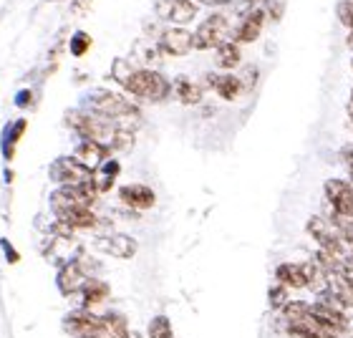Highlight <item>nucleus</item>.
Instances as JSON below:
<instances>
[{
  "label": "nucleus",
  "instance_id": "2eb2a0df",
  "mask_svg": "<svg viewBox=\"0 0 353 338\" xmlns=\"http://www.w3.org/2000/svg\"><path fill=\"white\" fill-rule=\"evenodd\" d=\"M109 152H111V149L101 147V144H96V141L83 139V141H79V147H76L74 159H79L83 167H88L91 172H94V169L99 167V164H101L106 157H109Z\"/></svg>",
  "mask_w": 353,
  "mask_h": 338
},
{
  "label": "nucleus",
  "instance_id": "ddd939ff",
  "mask_svg": "<svg viewBox=\"0 0 353 338\" xmlns=\"http://www.w3.org/2000/svg\"><path fill=\"white\" fill-rule=\"evenodd\" d=\"M86 280H88L86 270L81 268V263H76L74 260V263H66L63 268H61L56 283H59V290L63 295H76L83 288Z\"/></svg>",
  "mask_w": 353,
  "mask_h": 338
},
{
  "label": "nucleus",
  "instance_id": "9d476101",
  "mask_svg": "<svg viewBox=\"0 0 353 338\" xmlns=\"http://www.w3.org/2000/svg\"><path fill=\"white\" fill-rule=\"evenodd\" d=\"M159 48L167 56H187L194 48V38L184 28H167L159 38Z\"/></svg>",
  "mask_w": 353,
  "mask_h": 338
},
{
  "label": "nucleus",
  "instance_id": "2f4dec72",
  "mask_svg": "<svg viewBox=\"0 0 353 338\" xmlns=\"http://www.w3.org/2000/svg\"><path fill=\"white\" fill-rule=\"evenodd\" d=\"M348 117H351V121H353V103H348Z\"/></svg>",
  "mask_w": 353,
  "mask_h": 338
},
{
  "label": "nucleus",
  "instance_id": "9b49d317",
  "mask_svg": "<svg viewBox=\"0 0 353 338\" xmlns=\"http://www.w3.org/2000/svg\"><path fill=\"white\" fill-rule=\"evenodd\" d=\"M119 199L132 210H149V207H154L157 195L147 184H124L119 190Z\"/></svg>",
  "mask_w": 353,
  "mask_h": 338
},
{
  "label": "nucleus",
  "instance_id": "b1692460",
  "mask_svg": "<svg viewBox=\"0 0 353 338\" xmlns=\"http://www.w3.org/2000/svg\"><path fill=\"white\" fill-rule=\"evenodd\" d=\"M268 301H270L272 308H283V306L288 303V288L283 286V283L270 286V290H268Z\"/></svg>",
  "mask_w": 353,
  "mask_h": 338
},
{
  "label": "nucleus",
  "instance_id": "aec40b11",
  "mask_svg": "<svg viewBox=\"0 0 353 338\" xmlns=\"http://www.w3.org/2000/svg\"><path fill=\"white\" fill-rule=\"evenodd\" d=\"M172 91H174L176 99H179L182 103H187V106L202 101V86L190 81V79H184V76H179V79L172 83Z\"/></svg>",
  "mask_w": 353,
  "mask_h": 338
},
{
  "label": "nucleus",
  "instance_id": "473e14b6",
  "mask_svg": "<svg viewBox=\"0 0 353 338\" xmlns=\"http://www.w3.org/2000/svg\"><path fill=\"white\" fill-rule=\"evenodd\" d=\"M351 103H353V91H351Z\"/></svg>",
  "mask_w": 353,
  "mask_h": 338
},
{
  "label": "nucleus",
  "instance_id": "f03ea898",
  "mask_svg": "<svg viewBox=\"0 0 353 338\" xmlns=\"http://www.w3.org/2000/svg\"><path fill=\"white\" fill-rule=\"evenodd\" d=\"M124 86L129 94L137 96V99H144V101H162V99H167L172 94V83L154 68L132 71L129 79L124 81Z\"/></svg>",
  "mask_w": 353,
  "mask_h": 338
},
{
  "label": "nucleus",
  "instance_id": "412c9836",
  "mask_svg": "<svg viewBox=\"0 0 353 338\" xmlns=\"http://www.w3.org/2000/svg\"><path fill=\"white\" fill-rule=\"evenodd\" d=\"M214 53H217L214 63H217L220 68H225V71H232V68L240 63V59H243L240 43H235V41H225V43H220L217 48H214Z\"/></svg>",
  "mask_w": 353,
  "mask_h": 338
},
{
  "label": "nucleus",
  "instance_id": "6e6552de",
  "mask_svg": "<svg viewBox=\"0 0 353 338\" xmlns=\"http://www.w3.org/2000/svg\"><path fill=\"white\" fill-rule=\"evenodd\" d=\"M96 248L111 257H119V260H129V257L137 255V240L129 235H121V232H111V235L99 237Z\"/></svg>",
  "mask_w": 353,
  "mask_h": 338
},
{
  "label": "nucleus",
  "instance_id": "39448f33",
  "mask_svg": "<svg viewBox=\"0 0 353 338\" xmlns=\"http://www.w3.org/2000/svg\"><path fill=\"white\" fill-rule=\"evenodd\" d=\"M325 199L333 207V215L343 220H353V184L346 179H328L325 182Z\"/></svg>",
  "mask_w": 353,
  "mask_h": 338
},
{
  "label": "nucleus",
  "instance_id": "4be33fe9",
  "mask_svg": "<svg viewBox=\"0 0 353 338\" xmlns=\"http://www.w3.org/2000/svg\"><path fill=\"white\" fill-rule=\"evenodd\" d=\"M194 15H197V3H194V0H174V3H172V10H170V18H167V21L184 26V23H190Z\"/></svg>",
  "mask_w": 353,
  "mask_h": 338
},
{
  "label": "nucleus",
  "instance_id": "7c9ffc66",
  "mask_svg": "<svg viewBox=\"0 0 353 338\" xmlns=\"http://www.w3.org/2000/svg\"><path fill=\"white\" fill-rule=\"evenodd\" d=\"M121 338H141V336H139V333H137V331H126Z\"/></svg>",
  "mask_w": 353,
  "mask_h": 338
},
{
  "label": "nucleus",
  "instance_id": "4468645a",
  "mask_svg": "<svg viewBox=\"0 0 353 338\" xmlns=\"http://www.w3.org/2000/svg\"><path fill=\"white\" fill-rule=\"evenodd\" d=\"M275 280L283 283L288 290H301L308 288V278H305V268L303 263H283L275 268Z\"/></svg>",
  "mask_w": 353,
  "mask_h": 338
},
{
  "label": "nucleus",
  "instance_id": "dca6fc26",
  "mask_svg": "<svg viewBox=\"0 0 353 338\" xmlns=\"http://www.w3.org/2000/svg\"><path fill=\"white\" fill-rule=\"evenodd\" d=\"M56 215H59V222H63L71 230H88L99 225V217L91 212V207H71V210H63V212Z\"/></svg>",
  "mask_w": 353,
  "mask_h": 338
},
{
  "label": "nucleus",
  "instance_id": "5701e85b",
  "mask_svg": "<svg viewBox=\"0 0 353 338\" xmlns=\"http://www.w3.org/2000/svg\"><path fill=\"white\" fill-rule=\"evenodd\" d=\"M147 333H149V338H174V328H172V321L167 316L152 318Z\"/></svg>",
  "mask_w": 353,
  "mask_h": 338
},
{
  "label": "nucleus",
  "instance_id": "6ab92c4d",
  "mask_svg": "<svg viewBox=\"0 0 353 338\" xmlns=\"http://www.w3.org/2000/svg\"><path fill=\"white\" fill-rule=\"evenodd\" d=\"M117 175H119V162L106 157V159L91 172V184H94V190L99 192V195H101V192H109L114 179H117Z\"/></svg>",
  "mask_w": 353,
  "mask_h": 338
},
{
  "label": "nucleus",
  "instance_id": "0eeeda50",
  "mask_svg": "<svg viewBox=\"0 0 353 338\" xmlns=\"http://www.w3.org/2000/svg\"><path fill=\"white\" fill-rule=\"evenodd\" d=\"M310 310H313V316L325 326V328H331L333 333H346L351 328V321H348L346 310L339 308V306H333V303L323 301V298H318L316 303H310Z\"/></svg>",
  "mask_w": 353,
  "mask_h": 338
},
{
  "label": "nucleus",
  "instance_id": "7ed1b4c3",
  "mask_svg": "<svg viewBox=\"0 0 353 338\" xmlns=\"http://www.w3.org/2000/svg\"><path fill=\"white\" fill-rule=\"evenodd\" d=\"M94 184H59V190L51 195V207L53 212H63V210H71V207H91L96 202Z\"/></svg>",
  "mask_w": 353,
  "mask_h": 338
},
{
  "label": "nucleus",
  "instance_id": "20e7f679",
  "mask_svg": "<svg viewBox=\"0 0 353 338\" xmlns=\"http://www.w3.org/2000/svg\"><path fill=\"white\" fill-rule=\"evenodd\" d=\"M230 36V21L228 15L212 13L210 18L199 23V28L194 30V48L199 51H210V48H217L220 43H225Z\"/></svg>",
  "mask_w": 353,
  "mask_h": 338
},
{
  "label": "nucleus",
  "instance_id": "c756f323",
  "mask_svg": "<svg viewBox=\"0 0 353 338\" xmlns=\"http://www.w3.org/2000/svg\"><path fill=\"white\" fill-rule=\"evenodd\" d=\"M194 3H199V6H212V8H217V6H228L230 0H194Z\"/></svg>",
  "mask_w": 353,
  "mask_h": 338
},
{
  "label": "nucleus",
  "instance_id": "a211bd4d",
  "mask_svg": "<svg viewBox=\"0 0 353 338\" xmlns=\"http://www.w3.org/2000/svg\"><path fill=\"white\" fill-rule=\"evenodd\" d=\"M207 86H212L217 94L225 99V101H235L237 96L243 94V86H240V79L232 74L217 76V74H207Z\"/></svg>",
  "mask_w": 353,
  "mask_h": 338
},
{
  "label": "nucleus",
  "instance_id": "1a4fd4ad",
  "mask_svg": "<svg viewBox=\"0 0 353 338\" xmlns=\"http://www.w3.org/2000/svg\"><path fill=\"white\" fill-rule=\"evenodd\" d=\"M325 290L343 306L353 308V278L343 270H328L325 272Z\"/></svg>",
  "mask_w": 353,
  "mask_h": 338
},
{
  "label": "nucleus",
  "instance_id": "393cba45",
  "mask_svg": "<svg viewBox=\"0 0 353 338\" xmlns=\"http://www.w3.org/2000/svg\"><path fill=\"white\" fill-rule=\"evenodd\" d=\"M339 18L346 28L353 30V0H341L339 3Z\"/></svg>",
  "mask_w": 353,
  "mask_h": 338
},
{
  "label": "nucleus",
  "instance_id": "cd10ccee",
  "mask_svg": "<svg viewBox=\"0 0 353 338\" xmlns=\"http://www.w3.org/2000/svg\"><path fill=\"white\" fill-rule=\"evenodd\" d=\"M341 159L348 167V175H351V184H353V144H346V147L341 149Z\"/></svg>",
  "mask_w": 353,
  "mask_h": 338
},
{
  "label": "nucleus",
  "instance_id": "f257e3e1",
  "mask_svg": "<svg viewBox=\"0 0 353 338\" xmlns=\"http://www.w3.org/2000/svg\"><path fill=\"white\" fill-rule=\"evenodd\" d=\"M88 109H91V114H99V117L117 121L121 129H126L129 121L139 119L137 106L121 94H114V91H94V94L88 96Z\"/></svg>",
  "mask_w": 353,
  "mask_h": 338
},
{
  "label": "nucleus",
  "instance_id": "bb28decb",
  "mask_svg": "<svg viewBox=\"0 0 353 338\" xmlns=\"http://www.w3.org/2000/svg\"><path fill=\"white\" fill-rule=\"evenodd\" d=\"M172 3H174V0H157L154 3V13L159 21H167V18H170Z\"/></svg>",
  "mask_w": 353,
  "mask_h": 338
},
{
  "label": "nucleus",
  "instance_id": "423d86ee",
  "mask_svg": "<svg viewBox=\"0 0 353 338\" xmlns=\"http://www.w3.org/2000/svg\"><path fill=\"white\" fill-rule=\"evenodd\" d=\"M51 179L59 184H86L91 182V169L74 157H61L51 164Z\"/></svg>",
  "mask_w": 353,
  "mask_h": 338
},
{
  "label": "nucleus",
  "instance_id": "f3484780",
  "mask_svg": "<svg viewBox=\"0 0 353 338\" xmlns=\"http://www.w3.org/2000/svg\"><path fill=\"white\" fill-rule=\"evenodd\" d=\"M109 286L103 283V280L99 278H88L86 283H83V288L79 290L76 295H81V303H79V308H94V306H99V303H103L106 298H109Z\"/></svg>",
  "mask_w": 353,
  "mask_h": 338
},
{
  "label": "nucleus",
  "instance_id": "f8f14e48",
  "mask_svg": "<svg viewBox=\"0 0 353 338\" xmlns=\"http://www.w3.org/2000/svg\"><path fill=\"white\" fill-rule=\"evenodd\" d=\"M263 26H265V10L263 8H255V10H250V13L240 21V26L235 28L232 41H235V43H252V41H258L260 38Z\"/></svg>",
  "mask_w": 353,
  "mask_h": 338
},
{
  "label": "nucleus",
  "instance_id": "c85d7f7f",
  "mask_svg": "<svg viewBox=\"0 0 353 338\" xmlns=\"http://www.w3.org/2000/svg\"><path fill=\"white\" fill-rule=\"evenodd\" d=\"M86 48H88V36L86 33H79V36L74 38V43H71V51H74L76 56H81Z\"/></svg>",
  "mask_w": 353,
  "mask_h": 338
},
{
  "label": "nucleus",
  "instance_id": "a878e982",
  "mask_svg": "<svg viewBox=\"0 0 353 338\" xmlns=\"http://www.w3.org/2000/svg\"><path fill=\"white\" fill-rule=\"evenodd\" d=\"M255 76H258V68H245L243 76H237V79H240V86H243V91H248V88L255 86Z\"/></svg>",
  "mask_w": 353,
  "mask_h": 338
}]
</instances>
